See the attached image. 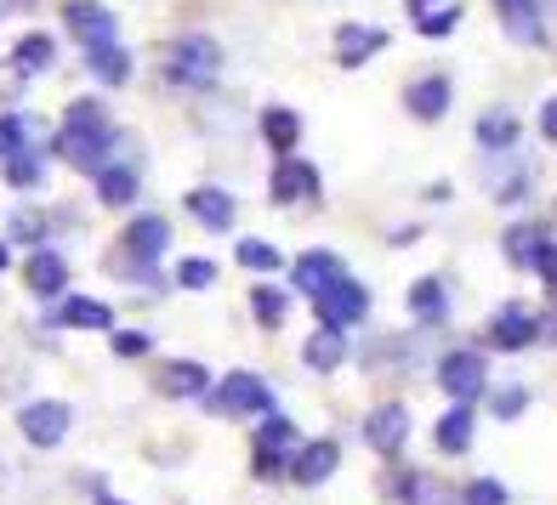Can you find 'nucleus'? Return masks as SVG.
I'll return each instance as SVG.
<instances>
[{
  "instance_id": "nucleus-1",
  "label": "nucleus",
  "mask_w": 557,
  "mask_h": 505,
  "mask_svg": "<svg viewBox=\"0 0 557 505\" xmlns=\"http://www.w3.org/2000/svg\"><path fill=\"white\" fill-rule=\"evenodd\" d=\"M109 148H114V125H109V109L97 97H74L63 109V131H58V154L81 171H103L109 165Z\"/></svg>"
},
{
  "instance_id": "nucleus-9",
  "label": "nucleus",
  "mask_w": 557,
  "mask_h": 505,
  "mask_svg": "<svg viewBox=\"0 0 557 505\" xmlns=\"http://www.w3.org/2000/svg\"><path fill=\"white\" fill-rule=\"evenodd\" d=\"M268 193H273V205H313L319 199V165H308L301 154H285L268 176Z\"/></svg>"
},
{
  "instance_id": "nucleus-31",
  "label": "nucleus",
  "mask_w": 557,
  "mask_h": 505,
  "mask_svg": "<svg viewBox=\"0 0 557 505\" xmlns=\"http://www.w3.org/2000/svg\"><path fill=\"white\" fill-rule=\"evenodd\" d=\"M86 63H91V74H97V80H109V86L132 80V52H125L120 40H109V46H91V52H86Z\"/></svg>"
},
{
  "instance_id": "nucleus-16",
  "label": "nucleus",
  "mask_w": 557,
  "mask_h": 505,
  "mask_svg": "<svg viewBox=\"0 0 557 505\" xmlns=\"http://www.w3.org/2000/svg\"><path fill=\"white\" fill-rule=\"evenodd\" d=\"M449 103H455L449 74H421V80L404 86V109H410V119H421V125L444 119V114H449Z\"/></svg>"
},
{
  "instance_id": "nucleus-25",
  "label": "nucleus",
  "mask_w": 557,
  "mask_h": 505,
  "mask_svg": "<svg viewBox=\"0 0 557 505\" xmlns=\"http://www.w3.org/2000/svg\"><path fill=\"white\" fill-rule=\"evenodd\" d=\"M347 330H319L308 346H301V364H308L313 375H331V369H342L347 364Z\"/></svg>"
},
{
  "instance_id": "nucleus-33",
  "label": "nucleus",
  "mask_w": 557,
  "mask_h": 505,
  "mask_svg": "<svg viewBox=\"0 0 557 505\" xmlns=\"http://www.w3.org/2000/svg\"><path fill=\"white\" fill-rule=\"evenodd\" d=\"M234 262L250 267V273H278V267H285V256H278L268 239H239L234 244Z\"/></svg>"
},
{
  "instance_id": "nucleus-19",
  "label": "nucleus",
  "mask_w": 557,
  "mask_h": 505,
  "mask_svg": "<svg viewBox=\"0 0 557 505\" xmlns=\"http://www.w3.org/2000/svg\"><path fill=\"white\" fill-rule=\"evenodd\" d=\"M23 285H29L40 301H58V295H69V262L58 256V250H35L29 262H23Z\"/></svg>"
},
{
  "instance_id": "nucleus-34",
  "label": "nucleus",
  "mask_w": 557,
  "mask_h": 505,
  "mask_svg": "<svg viewBox=\"0 0 557 505\" xmlns=\"http://www.w3.org/2000/svg\"><path fill=\"white\" fill-rule=\"evenodd\" d=\"M461 505H512V489L500 477H472V483H461Z\"/></svg>"
},
{
  "instance_id": "nucleus-22",
  "label": "nucleus",
  "mask_w": 557,
  "mask_h": 505,
  "mask_svg": "<svg viewBox=\"0 0 557 505\" xmlns=\"http://www.w3.org/2000/svg\"><path fill=\"white\" fill-rule=\"evenodd\" d=\"M433 443H438V454H467L478 443V409L472 403H449L433 426Z\"/></svg>"
},
{
  "instance_id": "nucleus-47",
  "label": "nucleus",
  "mask_w": 557,
  "mask_h": 505,
  "mask_svg": "<svg viewBox=\"0 0 557 505\" xmlns=\"http://www.w3.org/2000/svg\"><path fill=\"white\" fill-rule=\"evenodd\" d=\"M97 505H120V500H109V494H103V500H97Z\"/></svg>"
},
{
  "instance_id": "nucleus-32",
  "label": "nucleus",
  "mask_w": 557,
  "mask_h": 505,
  "mask_svg": "<svg viewBox=\"0 0 557 505\" xmlns=\"http://www.w3.org/2000/svg\"><path fill=\"white\" fill-rule=\"evenodd\" d=\"M52 58H58L52 35H17V46H12V68L17 74H35V68H46Z\"/></svg>"
},
{
  "instance_id": "nucleus-30",
  "label": "nucleus",
  "mask_w": 557,
  "mask_h": 505,
  "mask_svg": "<svg viewBox=\"0 0 557 505\" xmlns=\"http://www.w3.org/2000/svg\"><path fill=\"white\" fill-rule=\"evenodd\" d=\"M250 318H257L262 330H278V324L290 318V290H278V285H257V290H250Z\"/></svg>"
},
{
  "instance_id": "nucleus-10",
  "label": "nucleus",
  "mask_w": 557,
  "mask_h": 505,
  "mask_svg": "<svg viewBox=\"0 0 557 505\" xmlns=\"http://www.w3.org/2000/svg\"><path fill=\"white\" fill-rule=\"evenodd\" d=\"M484 341H490L495 352H523V346H535V341H541V318L529 313L523 301H506V307L490 318Z\"/></svg>"
},
{
  "instance_id": "nucleus-39",
  "label": "nucleus",
  "mask_w": 557,
  "mask_h": 505,
  "mask_svg": "<svg viewBox=\"0 0 557 505\" xmlns=\"http://www.w3.org/2000/svg\"><path fill=\"white\" fill-rule=\"evenodd\" d=\"M490 409H495L500 420H518V415L529 409V392H523V387H500V392H495V403H490Z\"/></svg>"
},
{
  "instance_id": "nucleus-42",
  "label": "nucleus",
  "mask_w": 557,
  "mask_h": 505,
  "mask_svg": "<svg viewBox=\"0 0 557 505\" xmlns=\"http://www.w3.org/2000/svg\"><path fill=\"white\" fill-rule=\"evenodd\" d=\"M541 137L557 142V97H546V109H541Z\"/></svg>"
},
{
  "instance_id": "nucleus-3",
  "label": "nucleus",
  "mask_w": 557,
  "mask_h": 505,
  "mask_svg": "<svg viewBox=\"0 0 557 505\" xmlns=\"http://www.w3.org/2000/svg\"><path fill=\"white\" fill-rule=\"evenodd\" d=\"M216 68H222V46L211 35H176L165 46V80L183 86V91L216 86Z\"/></svg>"
},
{
  "instance_id": "nucleus-40",
  "label": "nucleus",
  "mask_w": 557,
  "mask_h": 505,
  "mask_svg": "<svg viewBox=\"0 0 557 505\" xmlns=\"http://www.w3.org/2000/svg\"><path fill=\"white\" fill-rule=\"evenodd\" d=\"M40 239H46V222H40L35 211L12 216V244H35V250H40Z\"/></svg>"
},
{
  "instance_id": "nucleus-2",
  "label": "nucleus",
  "mask_w": 557,
  "mask_h": 505,
  "mask_svg": "<svg viewBox=\"0 0 557 505\" xmlns=\"http://www.w3.org/2000/svg\"><path fill=\"white\" fill-rule=\"evenodd\" d=\"M296 449H301L296 420L273 409V415H262V420H257V432H250V471L268 477V483H278V477H290Z\"/></svg>"
},
{
  "instance_id": "nucleus-17",
  "label": "nucleus",
  "mask_w": 557,
  "mask_h": 505,
  "mask_svg": "<svg viewBox=\"0 0 557 505\" xmlns=\"http://www.w3.org/2000/svg\"><path fill=\"white\" fill-rule=\"evenodd\" d=\"M546 250H552V233H546L541 222H512L500 233V256L512 262V267H523V273H535L546 262Z\"/></svg>"
},
{
  "instance_id": "nucleus-28",
  "label": "nucleus",
  "mask_w": 557,
  "mask_h": 505,
  "mask_svg": "<svg viewBox=\"0 0 557 505\" xmlns=\"http://www.w3.org/2000/svg\"><path fill=\"white\" fill-rule=\"evenodd\" d=\"M262 137L278 160L296 154V142H301V114L296 109H262Z\"/></svg>"
},
{
  "instance_id": "nucleus-38",
  "label": "nucleus",
  "mask_w": 557,
  "mask_h": 505,
  "mask_svg": "<svg viewBox=\"0 0 557 505\" xmlns=\"http://www.w3.org/2000/svg\"><path fill=\"white\" fill-rule=\"evenodd\" d=\"M40 176H46V171H40V160H35V154H17V160H7V182H12V188H35Z\"/></svg>"
},
{
  "instance_id": "nucleus-4",
  "label": "nucleus",
  "mask_w": 557,
  "mask_h": 505,
  "mask_svg": "<svg viewBox=\"0 0 557 505\" xmlns=\"http://www.w3.org/2000/svg\"><path fill=\"white\" fill-rule=\"evenodd\" d=\"M206 409L222 415V420H245V415L262 420V415H273V387L262 381V375H250V369H234V375H222V381L211 387Z\"/></svg>"
},
{
  "instance_id": "nucleus-44",
  "label": "nucleus",
  "mask_w": 557,
  "mask_h": 505,
  "mask_svg": "<svg viewBox=\"0 0 557 505\" xmlns=\"http://www.w3.org/2000/svg\"><path fill=\"white\" fill-rule=\"evenodd\" d=\"M404 7H410L416 17H426V12H438V7H444V0H404Z\"/></svg>"
},
{
  "instance_id": "nucleus-12",
  "label": "nucleus",
  "mask_w": 557,
  "mask_h": 505,
  "mask_svg": "<svg viewBox=\"0 0 557 505\" xmlns=\"http://www.w3.org/2000/svg\"><path fill=\"white\" fill-rule=\"evenodd\" d=\"M342 466V443L336 438H301L296 460H290V483L296 489H319L324 477H336Z\"/></svg>"
},
{
  "instance_id": "nucleus-37",
  "label": "nucleus",
  "mask_w": 557,
  "mask_h": 505,
  "mask_svg": "<svg viewBox=\"0 0 557 505\" xmlns=\"http://www.w3.org/2000/svg\"><path fill=\"white\" fill-rule=\"evenodd\" d=\"M455 23H461V7H438V12L416 17V29H421L426 40H444V35H455Z\"/></svg>"
},
{
  "instance_id": "nucleus-18",
  "label": "nucleus",
  "mask_w": 557,
  "mask_h": 505,
  "mask_svg": "<svg viewBox=\"0 0 557 505\" xmlns=\"http://www.w3.org/2000/svg\"><path fill=\"white\" fill-rule=\"evenodd\" d=\"M46 324H63V330H109L114 336V307L91 295H58V307L46 313Z\"/></svg>"
},
{
  "instance_id": "nucleus-11",
  "label": "nucleus",
  "mask_w": 557,
  "mask_h": 505,
  "mask_svg": "<svg viewBox=\"0 0 557 505\" xmlns=\"http://www.w3.org/2000/svg\"><path fill=\"white\" fill-rule=\"evenodd\" d=\"M336 279H347V262L336 256V250H301V256L290 262V290H301V295H324Z\"/></svg>"
},
{
  "instance_id": "nucleus-45",
  "label": "nucleus",
  "mask_w": 557,
  "mask_h": 505,
  "mask_svg": "<svg viewBox=\"0 0 557 505\" xmlns=\"http://www.w3.org/2000/svg\"><path fill=\"white\" fill-rule=\"evenodd\" d=\"M541 336H546V341H557V313H552V318H541Z\"/></svg>"
},
{
  "instance_id": "nucleus-21",
  "label": "nucleus",
  "mask_w": 557,
  "mask_h": 505,
  "mask_svg": "<svg viewBox=\"0 0 557 505\" xmlns=\"http://www.w3.org/2000/svg\"><path fill=\"white\" fill-rule=\"evenodd\" d=\"M375 52H387V29H370V23H342L336 29V63L342 68H364Z\"/></svg>"
},
{
  "instance_id": "nucleus-8",
  "label": "nucleus",
  "mask_w": 557,
  "mask_h": 505,
  "mask_svg": "<svg viewBox=\"0 0 557 505\" xmlns=\"http://www.w3.org/2000/svg\"><path fill=\"white\" fill-rule=\"evenodd\" d=\"M364 443L382 454V460H398V449L410 443V409H404L398 397L375 403V409L364 415Z\"/></svg>"
},
{
  "instance_id": "nucleus-41",
  "label": "nucleus",
  "mask_w": 557,
  "mask_h": 505,
  "mask_svg": "<svg viewBox=\"0 0 557 505\" xmlns=\"http://www.w3.org/2000/svg\"><path fill=\"white\" fill-rule=\"evenodd\" d=\"M114 352H120V358H148L154 341H148L143 330H114Z\"/></svg>"
},
{
  "instance_id": "nucleus-29",
  "label": "nucleus",
  "mask_w": 557,
  "mask_h": 505,
  "mask_svg": "<svg viewBox=\"0 0 557 505\" xmlns=\"http://www.w3.org/2000/svg\"><path fill=\"white\" fill-rule=\"evenodd\" d=\"M393 494H398L404 505H461V494H449L438 477H426V471H404Z\"/></svg>"
},
{
  "instance_id": "nucleus-35",
  "label": "nucleus",
  "mask_w": 557,
  "mask_h": 505,
  "mask_svg": "<svg viewBox=\"0 0 557 505\" xmlns=\"http://www.w3.org/2000/svg\"><path fill=\"white\" fill-rule=\"evenodd\" d=\"M176 285L183 290H211L216 285V262L211 256H188L183 267H176Z\"/></svg>"
},
{
  "instance_id": "nucleus-26",
  "label": "nucleus",
  "mask_w": 557,
  "mask_h": 505,
  "mask_svg": "<svg viewBox=\"0 0 557 505\" xmlns=\"http://www.w3.org/2000/svg\"><path fill=\"white\" fill-rule=\"evenodd\" d=\"M518 131H523V125H518V114H512V109H490L484 119L472 125V137L484 142L490 154H506V148H518Z\"/></svg>"
},
{
  "instance_id": "nucleus-7",
  "label": "nucleus",
  "mask_w": 557,
  "mask_h": 505,
  "mask_svg": "<svg viewBox=\"0 0 557 505\" xmlns=\"http://www.w3.org/2000/svg\"><path fill=\"white\" fill-rule=\"evenodd\" d=\"M69 426H74V415H69L63 397H35V403L17 409V432L29 438L35 449H58L69 438Z\"/></svg>"
},
{
  "instance_id": "nucleus-13",
  "label": "nucleus",
  "mask_w": 557,
  "mask_h": 505,
  "mask_svg": "<svg viewBox=\"0 0 557 505\" xmlns=\"http://www.w3.org/2000/svg\"><path fill=\"white\" fill-rule=\"evenodd\" d=\"M154 387H160L165 397H176V403H206L216 381H211V369L199 364V358H171V364H160Z\"/></svg>"
},
{
  "instance_id": "nucleus-27",
  "label": "nucleus",
  "mask_w": 557,
  "mask_h": 505,
  "mask_svg": "<svg viewBox=\"0 0 557 505\" xmlns=\"http://www.w3.org/2000/svg\"><path fill=\"white\" fill-rule=\"evenodd\" d=\"M137 188H143L137 165H103V171H97V199H103V205H114V211L132 205Z\"/></svg>"
},
{
  "instance_id": "nucleus-23",
  "label": "nucleus",
  "mask_w": 557,
  "mask_h": 505,
  "mask_svg": "<svg viewBox=\"0 0 557 505\" xmlns=\"http://www.w3.org/2000/svg\"><path fill=\"white\" fill-rule=\"evenodd\" d=\"M495 12L506 23V35L523 40V46H541L546 40V17H541V0H495Z\"/></svg>"
},
{
  "instance_id": "nucleus-15",
  "label": "nucleus",
  "mask_w": 557,
  "mask_h": 505,
  "mask_svg": "<svg viewBox=\"0 0 557 505\" xmlns=\"http://www.w3.org/2000/svg\"><path fill=\"white\" fill-rule=\"evenodd\" d=\"M63 29L91 52V46H109L114 40V12L97 7V0H63Z\"/></svg>"
},
{
  "instance_id": "nucleus-20",
  "label": "nucleus",
  "mask_w": 557,
  "mask_h": 505,
  "mask_svg": "<svg viewBox=\"0 0 557 505\" xmlns=\"http://www.w3.org/2000/svg\"><path fill=\"white\" fill-rule=\"evenodd\" d=\"M188 216H194L199 227H211V233H227V227H234V216H239V205H234V193H227V188L199 182V188H188Z\"/></svg>"
},
{
  "instance_id": "nucleus-36",
  "label": "nucleus",
  "mask_w": 557,
  "mask_h": 505,
  "mask_svg": "<svg viewBox=\"0 0 557 505\" xmlns=\"http://www.w3.org/2000/svg\"><path fill=\"white\" fill-rule=\"evenodd\" d=\"M17 154H29V131H23L17 114H7L0 119V160H17Z\"/></svg>"
},
{
  "instance_id": "nucleus-43",
  "label": "nucleus",
  "mask_w": 557,
  "mask_h": 505,
  "mask_svg": "<svg viewBox=\"0 0 557 505\" xmlns=\"http://www.w3.org/2000/svg\"><path fill=\"white\" fill-rule=\"evenodd\" d=\"M535 273H541V279H546V285H552V295H557V244L546 250V262H541Z\"/></svg>"
},
{
  "instance_id": "nucleus-14",
  "label": "nucleus",
  "mask_w": 557,
  "mask_h": 505,
  "mask_svg": "<svg viewBox=\"0 0 557 505\" xmlns=\"http://www.w3.org/2000/svg\"><path fill=\"white\" fill-rule=\"evenodd\" d=\"M171 250V222L165 216H132L120 233V256L125 262H154Z\"/></svg>"
},
{
  "instance_id": "nucleus-24",
  "label": "nucleus",
  "mask_w": 557,
  "mask_h": 505,
  "mask_svg": "<svg viewBox=\"0 0 557 505\" xmlns=\"http://www.w3.org/2000/svg\"><path fill=\"white\" fill-rule=\"evenodd\" d=\"M410 318L426 324V330H438V324L449 318V285L433 279V273H426V279H416V285H410Z\"/></svg>"
},
{
  "instance_id": "nucleus-46",
  "label": "nucleus",
  "mask_w": 557,
  "mask_h": 505,
  "mask_svg": "<svg viewBox=\"0 0 557 505\" xmlns=\"http://www.w3.org/2000/svg\"><path fill=\"white\" fill-rule=\"evenodd\" d=\"M7 262H12V244H7V239H0V273H7Z\"/></svg>"
},
{
  "instance_id": "nucleus-5",
  "label": "nucleus",
  "mask_w": 557,
  "mask_h": 505,
  "mask_svg": "<svg viewBox=\"0 0 557 505\" xmlns=\"http://www.w3.org/2000/svg\"><path fill=\"white\" fill-rule=\"evenodd\" d=\"M438 387H444V397L472 403V409H478V397L490 392V352H478V346L444 352V358H438Z\"/></svg>"
},
{
  "instance_id": "nucleus-6",
  "label": "nucleus",
  "mask_w": 557,
  "mask_h": 505,
  "mask_svg": "<svg viewBox=\"0 0 557 505\" xmlns=\"http://www.w3.org/2000/svg\"><path fill=\"white\" fill-rule=\"evenodd\" d=\"M313 313H319V330H352V324L370 318V290L347 273V279H336L313 301Z\"/></svg>"
}]
</instances>
